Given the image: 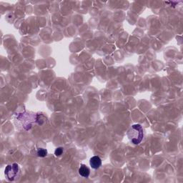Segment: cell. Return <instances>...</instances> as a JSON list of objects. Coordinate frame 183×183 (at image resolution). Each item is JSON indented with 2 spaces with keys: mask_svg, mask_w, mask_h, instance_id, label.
<instances>
[{
  "mask_svg": "<svg viewBox=\"0 0 183 183\" xmlns=\"http://www.w3.org/2000/svg\"><path fill=\"white\" fill-rule=\"evenodd\" d=\"M127 137L134 145H139L144 137L143 128L139 124L133 125L127 132Z\"/></svg>",
  "mask_w": 183,
  "mask_h": 183,
  "instance_id": "cell-1",
  "label": "cell"
},
{
  "mask_svg": "<svg viewBox=\"0 0 183 183\" xmlns=\"http://www.w3.org/2000/svg\"><path fill=\"white\" fill-rule=\"evenodd\" d=\"M78 172L83 177H88L90 176V169L89 167L85 165V164H81L79 169H78Z\"/></svg>",
  "mask_w": 183,
  "mask_h": 183,
  "instance_id": "cell-4",
  "label": "cell"
},
{
  "mask_svg": "<svg viewBox=\"0 0 183 183\" xmlns=\"http://www.w3.org/2000/svg\"><path fill=\"white\" fill-rule=\"evenodd\" d=\"M36 155H37L38 157H40V158H44L47 155V150L44 148H40L36 151Z\"/></svg>",
  "mask_w": 183,
  "mask_h": 183,
  "instance_id": "cell-5",
  "label": "cell"
},
{
  "mask_svg": "<svg viewBox=\"0 0 183 183\" xmlns=\"http://www.w3.org/2000/svg\"><path fill=\"white\" fill-rule=\"evenodd\" d=\"M63 151H64V149L63 147H57L55 151H54V155L57 157H59L62 155V153H63Z\"/></svg>",
  "mask_w": 183,
  "mask_h": 183,
  "instance_id": "cell-6",
  "label": "cell"
},
{
  "mask_svg": "<svg viewBox=\"0 0 183 183\" xmlns=\"http://www.w3.org/2000/svg\"><path fill=\"white\" fill-rule=\"evenodd\" d=\"M20 173V169L17 163L8 164L4 169V175L9 181H14L18 178Z\"/></svg>",
  "mask_w": 183,
  "mask_h": 183,
  "instance_id": "cell-2",
  "label": "cell"
},
{
  "mask_svg": "<svg viewBox=\"0 0 183 183\" xmlns=\"http://www.w3.org/2000/svg\"><path fill=\"white\" fill-rule=\"evenodd\" d=\"M90 164L92 168L98 169L102 165V160L100 157L93 156L90 159Z\"/></svg>",
  "mask_w": 183,
  "mask_h": 183,
  "instance_id": "cell-3",
  "label": "cell"
}]
</instances>
